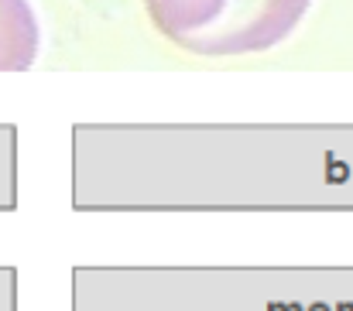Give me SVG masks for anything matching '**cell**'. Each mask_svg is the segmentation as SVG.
<instances>
[{"label":"cell","mask_w":353,"mask_h":311,"mask_svg":"<svg viewBox=\"0 0 353 311\" xmlns=\"http://www.w3.org/2000/svg\"><path fill=\"white\" fill-rule=\"evenodd\" d=\"M312 0H144L151 24L203 58L257 55L295 34Z\"/></svg>","instance_id":"obj_1"},{"label":"cell","mask_w":353,"mask_h":311,"mask_svg":"<svg viewBox=\"0 0 353 311\" xmlns=\"http://www.w3.org/2000/svg\"><path fill=\"white\" fill-rule=\"evenodd\" d=\"M41 48V28L28 0H0V72H24Z\"/></svg>","instance_id":"obj_2"},{"label":"cell","mask_w":353,"mask_h":311,"mask_svg":"<svg viewBox=\"0 0 353 311\" xmlns=\"http://www.w3.org/2000/svg\"><path fill=\"white\" fill-rule=\"evenodd\" d=\"M14 206V133L0 127V208Z\"/></svg>","instance_id":"obj_3"},{"label":"cell","mask_w":353,"mask_h":311,"mask_svg":"<svg viewBox=\"0 0 353 311\" xmlns=\"http://www.w3.org/2000/svg\"><path fill=\"white\" fill-rule=\"evenodd\" d=\"M0 311H14V281H10V270H0Z\"/></svg>","instance_id":"obj_4"}]
</instances>
